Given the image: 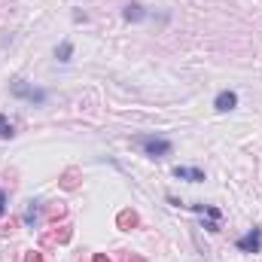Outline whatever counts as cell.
<instances>
[{
    "label": "cell",
    "mask_w": 262,
    "mask_h": 262,
    "mask_svg": "<svg viewBox=\"0 0 262 262\" xmlns=\"http://www.w3.org/2000/svg\"><path fill=\"white\" fill-rule=\"evenodd\" d=\"M119 223H122V226H134V223H137V216H134V213H128V210H125V213H122V216H119Z\"/></svg>",
    "instance_id": "obj_10"
},
{
    "label": "cell",
    "mask_w": 262,
    "mask_h": 262,
    "mask_svg": "<svg viewBox=\"0 0 262 262\" xmlns=\"http://www.w3.org/2000/svg\"><path fill=\"white\" fill-rule=\"evenodd\" d=\"M122 18H125V21H143V18H146V9H143L140 3H128L125 12H122Z\"/></svg>",
    "instance_id": "obj_6"
},
{
    "label": "cell",
    "mask_w": 262,
    "mask_h": 262,
    "mask_svg": "<svg viewBox=\"0 0 262 262\" xmlns=\"http://www.w3.org/2000/svg\"><path fill=\"white\" fill-rule=\"evenodd\" d=\"M92 262H110V259H107V256H101V253H98V256H95V259H92Z\"/></svg>",
    "instance_id": "obj_13"
},
{
    "label": "cell",
    "mask_w": 262,
    "mask_h": 262,
    "mask_svg": "<svg viewBox=\"0 0 262 262\" xmlns=\"http://www.w3.org/2000/svg\"><path fill=\"white\" fill-rule=\"evenodd\" d=\"M3 213H6V192L0 189V216H3Z\"/></svg>",
    "instance_id": "obj_11"
},
{
    "label": "cell",
    "mask_w": 262,
    "mask_h": 262,
    "mask_svg": "<svg viewBox=\"0 0 262 262\" xmlns=\"http://www.w3.org/2000/svg\"><path fill=\"white\" fill-rule=\"evenodd\" d=\"M12 134H15V128H12V122H9V119H6V116L0 113V137H3V140H9Z\"/></svg>",
    "instance_id": "obj_9"
},
{
    "label": "cell",
    "mask_w": 262,
    "mask_h": 262,
    "mask_svg": "<svg viewBox=\"0 0 262 262\" xmlns=\"http://www.w3.org/2000/svg\"><path fill=\"white\" fill-rule=\"evenodd\" d=\"M55 58H58L61 64H67V61L73 58V43H70V40H61V43L55 46Z\"/></svg>",
    "instance_id": "obj_8"
},
{
    "label": "cell",
    "mask_w": 262,
    "mask_h": 262,
    "mask_svg": "<svg viewBox=\"0 0 262 262\" xmlns=\"http://www.w3.org/2000/svg\"><path fill=\"white\" fill-rule=\"evenodd\" d=\"M174 177H177V180H189V183H201V180H204V171H201V168L177 165V168H174Z\"/></svg>",
    "instance_id": "obj_5"
},
{
    "label": "cell",
    "mask_w": 262,
    "mask_h": 262,
    "mask_svg": "<svg viewBox=\"0 0 262 262\" xmlns=\"http://www.w3.org/2000/svg\"><path fill=\"white\" fill-rule=\"evenodd\" d=\"M213 107H216L220 113H232V110L238 107V95H235L232 89H223V92L213 98Z\"/></svg>",
    "instance_id": "obj_4"
},
{
    "label": "cell",
    "mask_w": 262,
    "mask_h": 262,
    "mask_svg": "<svg viewBox=\"0 0 262 262\" xmlns=\"http://www.w3.org/2000/svg\"><path fill=\"white\" fill-rule=\"evenodd\" d=\"M9 95H12V98H21V101H28V104H34V107H43V104L49 101V92H46V89H37V85L25 82L21 76H15V79L9 82Z\"/></svg>",
    "instance_id": "obj_1"
},
{
    "label": "cell",
    "mask_w": 262,
    "mask_h": 262,
    "mask_svg": "<svg viewBox=\"0 0 262 262\" xmlns=\"http://www.w3.org/2000/svg\"><path fill=\"white\" fill-rule=\"evenodd\" d=\"M40 213H43V201H31L28 210H25V223H28V226L40 223Z\"/></svg>",
    "instance_id": "obj_7"
},
{
    "label": "cell",
    "mask_w": 262,
    "mask_h": 262,
    "mask_svg": "<svg viewBox=\"0 0 262 262\" xmlns=\"http://www.w3.org/2000/svg\"><path fill=\"white\" fill-rule=\"evenodd\" d=\"M238 250H241V253H259L262 250V229L259 226L250 229L244 238H238Z\"/></svg>",
    "instance_id": "obj_3"
},
{
    "label": "cell",
    "mask_w": 262,
    "mask_h": 262,
    "mask_svg": "<svg viewBox=\"0 0 262 262\" xmlns=\"http://www.w3.org/2000/svg\"><path fill=\"white\" fill-rule=\"evenodd\" d=\"M134 140H137V146L143 149L146 159H165V156H171V149H174V143H171L168 137H156V134H140V137H134Z\"/></svg>",
    "instance_id": "obj_2"
},
{
    "label": "cell",
    "mask_w": 262,
    "mask_h": 262,
    "mask_svg": "<svg viewBox=\"0 0 262 262\" xmlns=\"http://www.w3.org/2000/svg\"><path fill=\"white\" fill-rule=\"evenodd\" d=\"M25 262H43V256H40V253H28V259Z\"/></svg>",
    "instance_id": "obj_12"
}]
</instances>
